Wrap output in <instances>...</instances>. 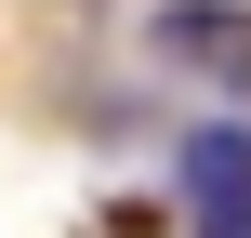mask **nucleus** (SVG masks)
I'll return each mask as SVG.
<instances>
[{
	"instance_id": "f257e3e1",
	"label": "nucleus",
	"mask_w": 251,
	"mask_h": 238,
	"mask_svg": "<svg viewBox=\"0 0 251 238\" xmlns=\"http://www.w3.org/2000/svg\"><path fill=\"white\" fill-rule=\"evenodd\" d=\"M185 212H199V238H251V119L185 132Z\"/></svg>"
},
{
	"instance_id": "f03ea898",
	"label": "nucleus",
	"mask_w": 251,
	"mask_h": 238,
	"mask_svg": "<svg viewBox=\"0 0 251 238\" xmlns=\"http://www.w3.org/2000/svg\"><path fill=\"white\" fill-rule=\"evenodd\" d=\"M159 53L199 66V79H225V93H251V13L238 0H172L159 13Z\"/></svg>"
}]
</instances>
